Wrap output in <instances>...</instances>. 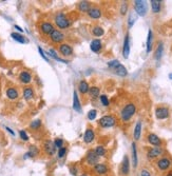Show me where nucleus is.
<instances>
[{"label":"nucleus","instance_id":"2eb2a0df","mask_svg":"<svg viewBox=\"0 0 172 176\" xmlns=\"http://www.w3.org/2000/svg\"><path fill=\"white\" fill-rule=\"evenodd\" d=\"M130 55V35L126 34L123 43V56L125 59H128Z\"/></svg>","mask_w":172,"mask_h":176},{"label":"nucleus","instance_id":"cd10ccee","mask_svg":"<svg viewBox=\"0 0 172 176\" xmlns=\"http://www.w3.org/2000/svg\"><path fill=\"white\" fill-rule=\"evenodd\" d=\"M11 37L13 38V39L15 40V41H17V42H19V43H22V44H24V43H28L29 42V40L26 39V37H24L23 35H21L20 33H12L11 34Z\"/></svg>","mask_w":172,"mask_h":176},{"label":"nucleus","instance_id":"c756f323","mask_svg":"<svg viewBox=\"0 0 172 176\" xmlns=\"http://www.w3.org/2000/svg\"><path fill=\"white\" fill-rule=\"evenodd\" d=\"M152 46H153V33L151 30H149L148 36H147V44H146V47H147L146 51L148 54L152 51Z\"/></svg>","mask_w":172,"mask_h":176},{"label":"nucleus","instance_id":"bb28decb","mask_svg":"<svg viewBox=\"0 0 172 176\" xmlns=\"http://www.w3.org/2000/svg\"><path fill=\"white\" fill-rule=\"evenodd\" d=\"M77 8H78V10H79V12H81V13H87L88 14V12H89L90 10H91V3H90L89 1H80L78 3V5H77Z\"/></svg>","mask_w":172,"mask_h":176},{"label":"nucleus","instance_id":"603ef678","mask_svg":"<svg viewBox=\"0 0 172 176\" xmlns=\"http://www.w3.org/2000/svg\"><path fill=\"white\" fill-rule=\"evenodd\" d=\"M14 28L16 29V30L18 31V32H20V33H23V29H21V28H20L19 26H17V24H15V26H14Z\"/></svg>","mask_w":172,"mask_h":176},{"label":"nucleus","instance_id":"5fc2aeb1","mask_svg":"<svg viewBox=\"0 0 172 176\" xmlns=\"http://www.w3.org/2000/svg\"><path fill=\"white\" fill-rule=\"evenodd\" d=\"M169 79H171V80H172V73L169 74Z\"/></svg>","mask_w":172,"mask_h":176},{"label":"nucleus","instance_id":"393cba45","mask_svg":"<svg viewBox=\"0 0 172 176\" xmlns=\"http://www.w3.org/2000/svg\"><path fill=\"white\" fill-rule=\"evenodd\" d=\"M78 92L80 94H82V95H85V94L89 93V90H90V85L87 82L86 80H80L78 83Z\"/></svg>","mask_w":172,"mask_h":176},{"label":"nucleus","instance_id":"2f4dec72","mask_svg":"<svg viewBox=\"0 0 172 176\" xmlns=\"http://www.w3.org/2000/svg\"><path fill=\"white\" fill-rule=\"evenodd\" d=\"M38 153H39V151H38V149L36 148L35 146H31L30 147V150H29V152H26V154H24V159L26 158H33V157H35L36 155H38Z\"/></svg>","mask_w":172,"mask_h":176},{"label":"nucleus","instance_id":"9b49d317","mask_svg":"<svg viewBox=\"0 0 172 176\" xmlns=\"http://www.w3.org/2000/svg\"><path fill=\"white\" fill-rule=\"evenodd\" d=\"M93 172L96 175H99V176L106 175V174H108V172H109V167L105 164L98 162V164H95L93 167Z\"/></svg>","mask_w":172,"mask_h":176},{"label":"nucleus","instance_id":"c9c22d12","mask_svg":"<svg viewBox=\"0 0 172 176\" xmlns=\"http://www.w3.org/2000/svg\"><path fill=\"white\" fill-rule=\"evenodd\" d=\"M94 152L99 158H100V157H105L106 154H107V150H106L104 146H97L96 148L94 149Z\"/></svg>","mask_w":172,"mask_h":176},{"label":"nucleus","instance_id":"de8ad7c7","mask_svg":"<svg viewBox=\"0 0 172 176\" xmlns=\"http://www.w3.org/2000/svg\"><path fill=\"white\" fill-rule=\"evenodd\" d=\"M38 52H39V54H40V56H41L42 58H44V60H46L47 62H50V60H49V58H47V56L46 55V52L44 51L40 47H38Z\"/></svg>","mask_w":172,"mask_h":176},{"label":"nucleus","instance_id":"e433bc0d","mask_svg":"<svg viewBox=\"0 0 172 176\" xmlns=\"http://www.w3.org/2000/svg\"><path fill=\"white\" fill-rule=\"evenodd\" d=\"M104 34H105V31H104V29L101 28V26H93V29H92V35L95 36V37H101Z\"/></svg>","mask_w":172,"mask_h":176},{"label":"nucleus","instance_id":"3c124183","mask_svg":"<svg viewBox=\"0 0 172 176\" xmlns=\"http://www.w3.org/2000/svg\"><path fill=\"white\" fill-rule=\"evenodd\" d=\"M5 130H6V131H8V132H9V133H10V134H12V135H13V136H15V132H14V131H13V130H12V129H10V128H9V127H5Z\"/></svg>","mask_w":172,"mask_h":176},{"label":"nucleus","instance_id":"f3484780","mask_svg":"<svg viewBox=\"0 0 172 176\" xmlns=\"http://www.w3.org/2000/svg\"><path fill=\"white\" fill-rule=\"evenodd\" d=\"M147 140L153 147H162V139L154 133H150L147 135Z\"/></svg>","mask_w":172,"mask_h":176},{"label":"nucleus","instance_id":"58836bf2","mask_svg":"<svg viewBox=\"0 0 172 176\" xmlns=\"http://www.w3.org/2000/svg\"><path fill=\"white\" fill-rule=\"evenodd\" d=\"M99 100H100L101 105H103L104 107L108 108V107H109V105H110V100H109V98H108V96H107V95H105V94H103V95L99 96Z\"/></svg>","mask_w":172,"mask_h":176},{"label":"nucleus","instance_id":"6ab92c4d","mask_svg":"<svg viewBox=\"0 0 172 176\" xmlns=\"http://www.w3.org/2000/svg\"><path fill=\"white\" fill-rule=\"evenodd\" d=\"M90 49H91L92 52L94 53H99L103 49V42H101L100 39L96 38V39H93L90 43Z\"/></svg>","mask_w":172,"mask_h":176},{"label":"nucleus","instance_id":"4468645a","mask_svg":"<svg viewBox=\"0 0 172 176\" xmlns=\"http://www.w3.org/2000/svg\"><path fill=\"white\" fill-rule=\"evenodd\" d=\"M44 152L47 153V155H50V156H53V155H55L56 153V147H55V143H54V141L52 140H46L44 143Z\"/></svg>","mask_w":172,"mask_h":176},{"label":"nucleus","instance_id":"37998d69","mask_svg":"<svg viewBox=\"0 0 172 176\" xmlns=\"http://www.w3.org/2000/svg\"><path fill=\"white\" fill-rule=\"evenodd\" d=\"M127 11H128V3H127V2H123L121 5V10H119V12H121V15H126Z\"/></svg>","mask_w":172,"mask_h":176},{"label":"nucleus","instance_id":"6e6d98bb","mask_svg":"<svg viewBox=\"0 0 172 176\" xmlns=\"http://www.w3.org/2000/svg\"><path fill=\"white\" fill-rule=\"evenodd\" d=\"M80 176H89V175H87V174H81Z\"/></svg>","mask_w":172,"mask_h":176},{"label":"nucleus","instance_id":"423d86ee","mask_svg":"<svg viewBox=\"0 0 172 176\" xmlns=\"http://www.w3.org/2000/svg\"><path fill=\"white\" fill-rule=\"evenodd\" d=\"M172 166V161L168 157H160L156 161V167L160 171H168Z\"/></svg>","mask_w":172,"mask_h":176},{"label":"nucleus","instance_id":"dca6fc26","mask_svg":"<svg viewBox=\"0 0 172 176\" xmlns=\"http://www.w3.org/2000/svg\"><path fill=\"white\" fill-rule=\"evenodd\" d=\"M95 140V132L92 128H88L83 134V141L87 144H91Z\"/></svg>","mask_w":172,"mask_h":176},{"label":"nucleus","instance_id":"a19ab883","mask_svg":"<svg viewBox=\"0 0 172 176\" xmlns=\"http://www.w3.org/2000/svg\"><path fill=\"white\" fill-rule=\"evenodd\" d=\"M96 117H97V111L95 109H92L88 112V119H89V120H94V119H96Z\"/></svg>","mask_w":172,"mask_h":176},{"label":"nucleus","instance_id":"aec40b11","mask_svg":"<svg viewBox=\"0 0 172 176\" xmlns=\"http://www.w3.org/2000/svg\"><path fill=\"white\" fill-rule=\"evenodd\" d=\"M72 108H73L74 111H76L77 113H81V102L79 100V97L77 94V91L73 92V105H72Z\"/></svg>","mask_w":172,"mask_h":176},{"label":"nucleus","instance_id":"f8f14e48","mask_svg":"<svg viewBox=\"0 0 172 176\" xmlns=\"http://www.w3.org/2000/svg\"><path fill=\"white\" fill-rule=\"evenodd\" d=\"M58 51H59L60 55H62L63 57H69V56L73 55V49L69 43H63L62 42L58 47Z\"/></svg>","mask_w":172,"mask_h":176},{"label":"nucleus","instance_id":"79ce46f5","mask_svg":"<svg viewBox=\"0 0 172 176\" xmlns=\"http://www.w3.org/2000/svg\"><path fill=\"white\" fill-rule=\"evenodd\" d=\"M65 154H67V148L65 147H63L61 149H58V152H57V156L58 158H63V157L65 156Z\"/></svg>","mask_w":172,"mask_h":176},{"label":"nucleus","instance_id":"7ed1b4c3","mask_svg":"<svg viewBox=\"0 0 172 176\" xmlns=\"http://www.w3.org/2000/svg\"><path fill=\"white\" fill-rule=\"evenodd\" d=\"M97 123H98V126L100 128L109 129V128L114 127V126L116 125V118H115V116H113V115H110V114L104 115L103 117H100V118L98 119Z\"/></svg>","mask_w":172,"mask_h":176},{"label":"nucleus","instance_id":"473e14b6","mask_svg":"<svg viewBox=\"0 0 172 176\" xmlns=\"http://www.w3.org/2000/svg\"><path fill=\"white\" fill-rule=\"evenodd\" d=\"M89 95L91 98H98L100 96V89L96 85H93V87H90V90H89Z\"/></svg>","mask_w":172,"mask_h":176},{"label":"nucleus","instance_id":"8fccbe9b","mask_svg":"<svg viewBox=\"0 0 172 176\" xmlns=\"http://www.w3.org/2000/svg\"><path fill=\"white\" fill-rule=\"evenodd\" d=\"M141 176H151V174L147 169H142L141 171Z\"/></svg>","mask_w":172,"mask_h":176},{"label":"nucleus","instance_id":"4be33fe9","mask_svg":"<svg viewBox=\"0 0 172 176\" xmlns=\"http://www.w3.org/2000/svg\"><path fill=\"white\" fill-rule=\"evenodd\" d=\"M131 152H132V166L133 168H137V166H139V156H137V147L135 143H132V144H131Z\"/></svg>","mask_w":172,"mask_h":176},{"label":"nucleus","instance_id":"7c9ffc66","mask_svg":"<svg viewBox=\"0 0 172 176\" xmlns=\"http://www.w3.org/2000/svg\"><path fill=\"white\" fill-rule=\"evenodd\" d=\"M151 9H152V12L154 14H157V13L160 12V9H162V1L160 0H151Z\"/></svg>","mask_w":172,"mask_h":176},{"label":"nucleus","instance_id":"f257e3e1","mask_svg":"<svg viewBox=\"0 0 172 176\" xmlns=\"http://www.w3.org/2000/svg\"><path fill=\"white\" fill-rule=\"evenodd\" d=\"M135 113H136V105L132 102L127 103V105H124V108L121 110V113H119L121 120L123 123H128V121H130L133 118Z\"/></svg>","mask_w":172,"mask_h":176},{"label":"nucleus","instance_id":"f03ea898","mask_svg":"<svg viewBox=\"0 0 172 176\" xmlns=\"http://www.w3.org/2000/svg\"><path fill=\"white\" fill-rule=\"evenodd\" d=\"M54 21H55L56 26H57L58 29H60V30H67V29H69L72 24L71 19L62 12H59L55 15Z\"/></svg>","mask_w":172,"mask_h":176},{"label":"nucleus","instance_id":"6e6552de","mask_svg":"<svg viewBox=\"0 0 172 176\" xmlns=\"http://www.w3.org/2000/svg\"><path fill=\"white\" fill-rule=\"evenodd\" d=\"M170 115V111L167 107H157L155 109V117L158 120H164L167 119Z\"/></svg>","mask_w":172,"mask_h":176},{"label":"nucleus","instance_id":"a211bd4d","mask_svg":"<svg viewBox=\"0 0 172 176\" xmlns=\"http://www.w3.org/2000/svg\"><path fill=\"white\" fill-rule=\"evenodd\" d=\"M18 78H19L20 82L23 83V85H29V83H31L32 80H33L32 74L30 73V72H28V71H21L19 73V76H18Z\"/></svg>","mask_w":172,"mask_h":176},{"label":"nucleus","instance_id":"4c0bfd02","mask_svg":"<svg viewBox=\"0 0 172 176\" xmlns=\"http://www.w3.org/2000/svg\"><path fill=\"white\" fill-rule=\"evenodd\" d=\"M41 125H42V123H41L40 119H35V120H33L30 123V128L32 129V130L36 131V130H38V129L41 127Z\"/></svg>","mask_w":172,"mask_h":176},{"label":"nucleus","instance_id":"a878e982","mask_svg":"<svg viewBox=\"0 0 172 176\" xmlns=\"http://www.w3.org/2000/svg\"><path fill=\"white\" fill-rule=\"evenodd\" d=\"M142 121L139 120V121L136 123V125H135V127H134V131H133V137H134L135 141H137V140H139V139H141V136H142Z\"/></svg>","mask_w":172,"mask_h":176},{"label":"nucleus","instance_id":"c85d7f7f","mask_svg":"<svg viewBox=\"0 0 172 176\" xmlns=\"http://www.w3.org/2000/svg\"><path fill=\"white\" fill-rule=\"evenodd\" d=\"M113 72H114L116 75L121 76V77H126V76L128 75V71H127L126 67L125 65H123L121 64H119L117 67H115V69L113 70Z\"/></svg>","mask_w":172,"mask_h":176},{"label":"nucleus","instance_id":"412c9836","mask_svg":"<svg viewBox=\"0 0 172 176\" xmlns=\"http://www.w3.org/2000/svg\"><path fill=\"white\" fill-rule=\"evenodd\" d=\"M22 95H23V98L26 99V101H31L34 99L35 92H34L33 88L30 87V85H28V87L23 88V93H22Z\"/></svg>","mask_w":172,"mask_h":176},{"label":"nucleus","instance_id":"ddd939ff","mask_svg":"<svg viewBox=\"0 0 172 176\" xmlns=\"http://www.w3.org/2000/svg\"><path fill=\"white\" fill-rule=\"evenodd\" d=\"M130 173V159L128 155H125L121 164V174L123 176H127Z\"/></svg>","mask_w":172,"mask_h":176},{"label":"nucleus","instance_id":"72a5a7b5","mask_svg":"<svg viewBox=\"0 0 172 176\" xmlns=\"http://www.w3.org/2000/svg\"><path fill=\"white\" fill-rule=\"evenodd\" d=\"M47 54L50 56V57H52V58H54V59H55V60H57V61L62 62V64H69V61H68V60L60 58L59 56H58L57 54H56V52H55V50H54V49H50L49 53H47Z\"/></svg>","mask_w":172,"mask_h":176},{"label":"nucleus","instance_id":"f704fd0d","mask_svg":"<svg viewBox=\"0 0 172 176\" xmlns=\"http://www.w3.org/2000/svg\"><path fill=\"white\" fill-rule=\"evenodd\" d=\"M163 53H164V43H163V42H160L156 50H155V54H154V58L157 60V61L160 60V58H162V56H163Z\"/></svg>","mask_w":172,"mask_h":176},{"label":"nucleus","instance_id":"1a4fd4ad","mask_svg":"<svg viewBox=\"0 0 172 176\" xmlns=\"http://www.w3.org/2000/svg\"><path fill=\"white\" fill-rule=\"evenodd\" d=\"M65 34H63L61 31H59V30H55L53 33L51 34V35H50V40H51L53 43L61 44L62 41L65 40Z\"/></svg>","mask_w":172,"mask_h":176},{"label":"nucleus","instance_id":"a18cd8bd","mask_svg":"<svg viewBox=\"0 0 172 176\" xmlns=\"http://www.w3.org/2000/svg\"><path fill=\"white\" fill-rule=\"evenodd\" d=\"M135 20H136V17H134V15L131 14L129 16V20H128V28L131 29L133 26V24L135 23Z\"/></svg>","mask_w":172,"mask_h":176},{"label":"nucleus","instance_id":"5701e85b","mask_svg":"<svg viewBox=\"0 0 172 176\" xmlns=\"http://www.w3.org/2000/svg\"><path fill=\"white\" fill-rule=\"evenodd\" d=\"M101 15H103V12L97 6H92L91 10L88 12V16L92 18V19H99L101 17Z\"/></svg>","mask_w":172,"mask_h":176},{"label":"nucleus","instance_id":"09e8293b","mask_svg":"<svg viewBox=\"0 0 172 176\" xmlns=\"http://www.w3.org/2000/svg\"><path fill=\"white\" fill-rule=\"evenodd\" d=\"M70 172H71V174L73 175V176H77L78 170H77V168H76V167H72V168H70Z\"/></svg>","mask_w":172,"mask_h":176},{"label":"nucleus","instance_id":"20e7f679","mask_svg":"<svg viewBox=\"0 0 172 176\" xmlns=\"http://www.w3.org/2000/svg\"><path fill=\"white\" fill-rule=\"evenodd\" d=\"M134 10L136 14L141 17H144L148 13V3L145 0H135L134 1Z\"/></svg>","mask_w":172,"mask_h":176},{"label":"nucleus","instance_id":"9d476101","mask_svg":"<svg viewBox=\"0 0 172 176\" xmlns=\"http://www.w3.org/2000/svg\"><path fill=\"white\" fill-rule=\"evenodd\" d=\"M86 162H87L88 166H91L92 168L99 162V157L95 154L94 150H91L87 153V156H86Z\"/></svg>","mask_w":172,"mask_h":176},{"label":"nucleus","instance_id":"ea45409f","mask_svg":"<svg viewBox=\"0 0 172 176\" xmlns=\"http://www.w3.org/2000/svg\"><path fill=\"white\" fill-rule=\"evenodd\" d=\"M119 64H121V62H119V60H117V59H112V60H110V61L107 62L108 67L111 70H114L115 67H117Z\"/></svg>","mask_w":172,"mask_h":176},{"label":"nucleus","instance_id":"c03bdc74","mask_svg":"<svg viewBox=\"0 0 172 176\" xmlns=\"http://www.w3.org/2000/svg\"><path fill=\"white\" fill-rule=\"evenodd\" d=\"M19 136L23 141H28L29 140V135L26 134V132L24 130H20L19 131Z\"/></svg>","mask_w":172,"mask_h":176},{"label":"nucleus","instance_id":"b1692460","mask_svg":"<svg viewBox=\"0 0 172 176\" xmlns=\"http://www.w3.org/2000/svg\"><path fill=\"white\" fill-rule=\"evenodd\" d=\"M6 97H8L10 100H16V99L19 98V92L16 88H9L5 92Z\"/></svg>","mask_w":172,"mask_h":176},{"label":"nucleus","instance_id":"49530a36","mask_svg":"<svg viewBox=\"0 0 172 176\" xmlns=\"http://www.w3.org/2000/svg\"><path fill=\"white\" fill-rule=\"evenodd\" d=\"M54 143H55V147L57 149H61V148H63V140L61 138H56L55 140H54Z\"/></svg>","mask_w":172,"mask_h":176},{"label":"nucleus","instance_id":"864d4df0","mask_svg":"<svg viewBox=\"0 0 172 176\" xmlns=\"http://www.w3.org/2000/svg\"><path fill=\"white\" fill-rule=\"evenodd\" d=\"M166 176H172V171H170V172H168V174H167Z\"/></svg>","mask_w":172,"mask_h":176},{"label":"nucleus","instance_id":"0eeeda50","mask_svg":"<svg viewBox=\"0 0 172 176\" xmlns=\"http://www.w3.org/2000/svg\"><path fill=\"white\" fill-rule=\"evenodd\" d=\"M163 153H164V150L162 147H153V148L149 149V151L147 152V158L150 160L156 159L157 157L163 155Z\"/></svg>","mask_w":172,"mask_h":176},{"label":"nucleus","instance_id":"39448f33","mask_svg":"<svg viewBox=\"0 0 172 176\" xmlns=\"http://www.w3.org/2000/svg\"><path fill=\"white\" fill-rule=\"evenodd\" d=\"M55 30L56 29L54 28V26L49 21H42L41 23L39 24L40 33H41L42 35H44V36H50Z\"/></svg>","mask_w":172,"mask_h":176}]
</instances>
